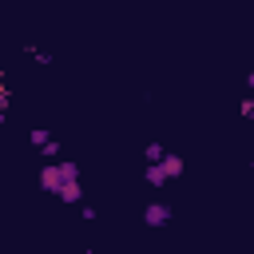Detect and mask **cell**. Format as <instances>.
<instances>
[{
	"instance_id": "1",
	"label": "cell",
	"mask_w": 254,
	"mask_h": 254,
	"mask_svg": "<svg viewBox=\"0 0 254 254\" xmlns=\"http://www.w3.org/2000/svg\"><path fill=\"white\" fill-rule=\"evenodd\" d=\"M40 187L52 190V194L64 198V202H79V198H83L79 167H75L71 159H52V163H44V171H40Z\"/></svg>"
},
{
	"instance_id": "2",
	"label": "cell",
	"mask_w": 254,
	"mask_h": 254,
	"mask_svg": "<svg viewBox=\"0 0 254 254\" xmlns=\"http://www.w3.org/2000/svg\"><path fill=\"white\" fill-rule=\"evenodd\" d=\"M143 222L155 226V230L167 226V222H171V206H167V202H147V206H143Z\"/></svg>"
},
{
	"instance_id": "3",
	"label": "cell",
	"mask_w": 254,
	"mask_h": 254,
	"mask_svg": "<svg viewBox=\"0 0 254 254\" xmlns=\"http://www.w3.org/2000/svg\"><path fill=\"white\" fill-rule=\"evenodd\" d=\"M155 167H159V171L167 175V183H171V179H179V175L187 171V163H183V155H171V151H167V155H163V159H159Z\"/></svg>"
},
{
	"instance_id": "4",
	"label": "cell",
	"mask_w": 254,
	"mask_h": 254,
	"mask_svg": "<svg viewBox=\"0 0 254 254\" xmlns=\"http://www.w3.org/2000/svg\"><path fill=\"white\" fill-rule=\"evenodd\" d=\"M52 143V135H48V127H32V147L40 151V147H48Z\"/></svg>"
},
{
	"instance_id": "5",
	"label": "cell",
	"mask_w": 254,
	"mask_h": 254,
	"mask_svg": "<svg viewBox=\"0 0 254 254\" xmlns=\"http://www.w3.org/2000/svg\"><path fill=\"white\" fill-rule=\"evenodd\" d=\"M143 155H147V163H159L167 151H163V143H147V147H143Z\"/></svg>"
},
{
	"instance_id": "6",
	"label": "cell",
	"mask_w": 254,
	"mask_h": 254,
	"mask_svg": "<svg viewBox=\"0 0 254 254\" xmlns=\"http://www.w3.org/2000/svg\"><path fill=\"white\" fill-rule=\"evenodd\" d=\"M147 183H151V187H163V183H167V175H163L155 163H147Z\"/></svg>"
},
{
	"instance_id": "7",
	"label": "cell",
	"mask_w": 254,
	"mask_h": 254,
	"mask_svg": "<svg viewBox=\"0 0 254 254\" xmlns=\"http://www.w3.org/2000/svg\"><path fill=\"white\" fill-rule=\"evenodd\" d=\"M40 155H44V159H48V163H52V159H56V155H60V143H56V139H52V143H48V147H40Z\"/></svg>"
},
{
	"instance_id": "8",
	"label": "cell",
	"mask_w": 254,
	"mask_h": 254,
	"mask_svg": "<svg viewBox=\"0 0 254 254\" xmlns=\"http://www.w3.org/2000/svg\"><path fill=\"white\" fill-rule=\"evenodd\" d=\"M238 111H242V119H254V95H246V99H242V107H238Z\"/></svg>"
},
{
	"instance_id": "9",
	"label": "cell",
	"mask_w": 254,
	"mask_h": 254,
	"mask_svg": "<svg viewBox=\"0 0 254 254\" xmlns=\"http://www.w3.org/2000/svg\"><path fill=\"white\" fill-rule=\"evenodd\" d=\"M4 115H8V87L0 83V123H4Z\"/></svg>"
},
{
	"instance_id": "10",
	"label": "cell",
	"mask_w": 254,
	"mask_h": 254,
	"mask_svg": "<svg viewBox=\"0 0 254 254\" xmlns=\"http://www.w3.org/2000/svg\"><path fill=\"white\" fill-rule=\"evenodd\" d=\"M246 87H250V91H254V67H250V71H246Z\"/></svg>"
},
{
	"instance_id": "11",
	"label": "cell",
	"mask_w": 254,
	"mask_h": 254,
	"mask_svg": "<svg viewBox=\"0 0 254 254\" xmlns=\"http://www.w3.org/2000/svg\"><path fill=\"white\" fill-rule=\"evenodd\" d=\"M0 83H4V64H0Z\"/></svg>"
},
{
	"instance_id": "12",
	"label": "cell",
	"mask_w": 254,
	"mask_h": 254,
	"mask_svg": "<svg viewBox=\"0 0 254 254\" xmlns=\"http://www.w3.org/2000/svg\"><path fill=\"white\" fill-rule=\"evenodd\" d=\"M250 171H254V163H250Z\"/></svg>"
}]
</instances>
